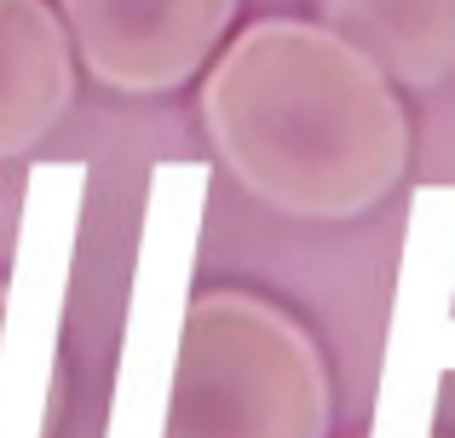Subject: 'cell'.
<instances>
[{"label":"cell","mask_w":455,"mask_h":438,"mask_svg":"<svg viewBox=\"0 0 455 438\" xmlns=\"http://www.w3.org/2000/svg\"><path fill=\"white\" fill-rule=\"evenodd\" d=\"M202 133L254 203L289 219H357L410 168L398 87L329 23L259 18L202 76Z\"/></svg>","instance_id":"6da1fadb"},{"label":"cell","mask_w":455,"mask_h":438,"mask_svg":"<svg viewBox=\"0 0 455 438\" xmlns=\"http://www.w3.org/2000/svg\"><path fill=\"white\" fill-rule=\"evenodd\" d=\"M334 386L317 340L248 289L185 306L162 381V438H329Z\"/></svg>","instance_id":"7a4b0ae2"},{"label":"cell","mask_w":455,"mask_h":438,"mask_svg":"<svg viewBox=\"0 0 455 438\" xmlns=\"http://www.w3.org/2000/svg\"><path fill=\"white\" fill-rule=\"evenodd\" d=\"M76 64L116 92H167L213 64L236 0H58Z\"/></svg>","instance_id":"3957f363"},{"label":"cell","mask_w":455,"mask_h":438,"mask_svg":"<svg viewBox=\"0 0 455 438\" xmlns=\"http://www.w3.org/2000/svg\"><path fill=\"white\" fill-rule=\"evenodd\" d=\"M76 99V46L52 0H0V162L35 150Z\"/></svg>","instance_id":"277c9868"},{"label":"cell","mask_w":455,"mask_h":438,"mask_svg":"<svg viewBox=\"0 0 455 438\" xmlns=\"http://www.w3.org/2000/svg\"><path fill=\"white\" fill-rule=\"evenodd\" d=\"M323 23L392 87H438L455 76V0H323Z\"/></svg>","instance_id":"5b68a950"},{"label":"cell","mask_w":455,"mask_h":438,"mask_svg":"<svg viewBox=\"0 0 455 438\" xmlns=\"http://www.w3.org/2000/svg\"><path fill=\"white\" fill-rule=\"evenodd\" d=\"M64 266H69V254L52 259V271L35 266V294H23V277L0 283V433H12V438H35L46 386H52Z\"/></svg>","instance_id":"8992f818"}]
</instances>
